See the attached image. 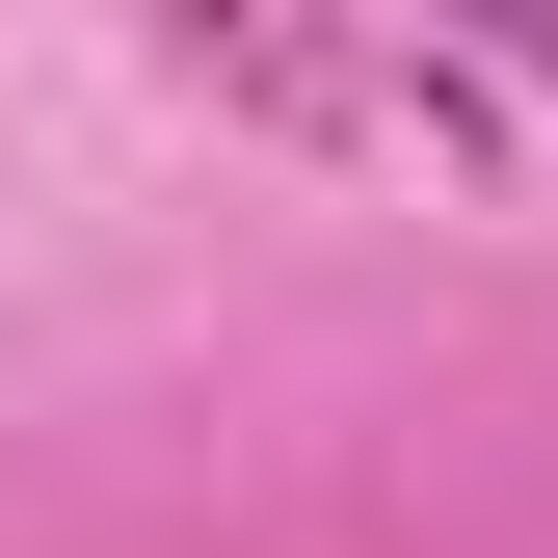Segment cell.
<instances>
[{
  "instance_id": "obj_1",
  "label": "cell",
  "mask_w": 558,
  "mask_h": 558,
  "mask_svg": "<svg viewBox=\"0 0 558 558\" xmlns=\"http://www.w3.org/2000/svg\"><path fill=\"white\" fill-rule=\"evenodd\" d=\"M506 81H558V0H532V27H506Z\"/></svg>"
}]
</instances>
